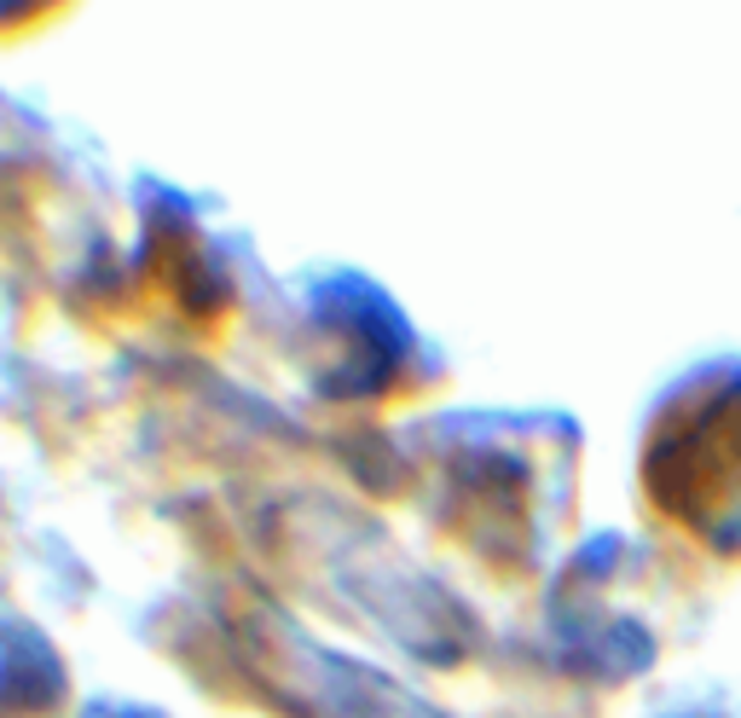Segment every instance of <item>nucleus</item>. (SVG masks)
Returning a JSON list of instances; mask_svg holds the SVG:
<instances>
[{"instance_id": "f257e3e1", "label": "nucleus", "mask_w": 741, "mask_h": 718, "mask_svg": "<svg viewBox=\"0 0 741 718\" xmlns=\"http://www.w3.org/2000/svg\"><path fill=\"white\" fill-rule=\"evenodd\" d=\"M7 7H18V0H0V12H7Z\"/></svg>"}]
</instances>
